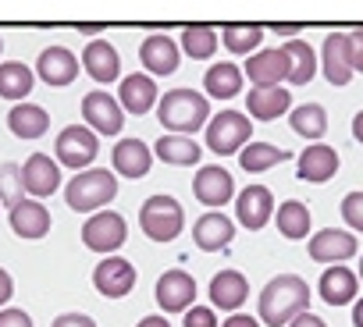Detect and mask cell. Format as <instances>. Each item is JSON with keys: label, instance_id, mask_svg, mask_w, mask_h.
Wrapping results in <instances>:
<instances>
[{"label": "cell", "instance_id": "6da1fadb", "mask_svg": "<svg viewBox=\"0 0 363 327\" xmlns=\"http://www.w3.org/2000/svg\"><path fill=\"white\" fill-rule=\"evenodd\" d=\"M310 285L299 274H278L264 285L260 299H257V320L267 327H289L292 316L310 309Z\"/></svg>", "mask_w": 363, "mask_h": 327}, {"label": "cell", "instance_id": "7a4b0ae2", "mask_svg": "<svg viewBox=\"0 0 363 327\" xmlns=\"http://www.w3.org/2000/svg\"><path fill=\"white\" fill-rule=\"evenodd\" d=\"M157 117L167 128V135H193L200 128H207L211 121V100L189 86L167 89L157 100Z\"/></svg>", "mask_w": 363, "mask_h": 327}, {"label": "cell", "instance_id": "3957f363", "mask_svg": "<svg viewBox=\"0 0 363 327\" xmlns=\"http://www.w3.org/2000/svg\"><path fill=\"white\" fill-rule=\"evenodd\" d=\"M118 196V175L107 168H89L79 171L68 185H65V203L75 214H96L100 207H107Z\"/></svg>", "mask_w": 363, "mask_h": 327}, {"label": "cell", "instance_id": "277c9868", "mask_svg": "<svg viewBox=\"0 0 363 327\" xmlns=\"http://www.w3.org/2000/svg\"><path fill=\"white\" fill-rule=\"evenodd\" d=\"M139 228L153 242H174L182 235V228H186V210H182V203L174 196L157 193L139 207Z\"/></svg>", "mask_w": 363, "mask_h": 327}, {"label": "cell", "instance_id": "5b68a950", "mask_svg": "<svg viewBox=\"0 0 363 327\" xmlns=\"http://www.w3.org/2000/svg\"><path fill=\"white\" fill-rule=\"evenodd\" d=\"M96 153H100V139L86 125H68V128L57 132V142H54L57 168H72L75 175L79 171H89Z\"/></svg>", "mask_w": 363, "mask_h": 327}, {"label": "cell", "instance_id": "8992f818", "mask_svg": "<svg viewBox=\"0 0 363 327\" xmlns=\"http://www.w3.org/2000/svg\"><path fill=\"white\" fill-rule=\"evenodd\" d=\"M125 242H128V221L118 210H96L82 224V246L100 256H114Z\"/></svg>", "mask_w": 363, "mask_h": 327}, {"label": "cell", "instance_id": "52a82bcc", "mask_svg": "<svg viewBox=\"0 0 363 327\" xmlns=\"http://www.w3.org/2000/svg\"><path fill=\"white\" fill-rule=\"evenodd\" d=\"M253 135V125L242 110H221L207 121V149L218 156H232L239 153Z\"/></svg>", "mask_w": 363, "mask_h": 327}, {"label": "cell", "instance_id": "ba28073f", "mask_svg": "<svg viewBox=\"0 0 363 327\" xmlns=\"http://www.w3.org/2000/svg\"><path fill=\"white\" fill-rule=\"evenodd\" d=\"M82 121L86 128L100 139V135H118L125 128V110L118 107V100L104 89H93L82 96Z\"/></svg>", "mask_w": 363, "mask_h": 327}, {"label": "cell", "instance_id": "9c48e42d", "mask_svg": "<svg viewBox=\"0 0 363 327\" xmlns=\"http://www.w3.org/2000/svg\"><path fill=\"white\" fill-rule=\"evenodd\" d=\"M153 299L164 313H186L189 306H196V281L189 270H164L157 277V288H153Z\"/></svg>", "mask_w": 363, "mask_h": 327}, {"label": "cell", "instance_id": "30bf717a", "mask_svg": "<svg viewBox=\"0 0 363 327\" xmlns=\"http://www.w3.org/2000/svg\"><path fill=\"white\" fill-rule=\"evenodd\" d=\"M61 189V168L50 153H29V160L22 164V193H29L33 200H47Z\"/></svg>", "mask_w": 363, "mask_h": 327}, {"label": "cell", "instance_id": "8fae6325", "mask_svg": "<svg viewBox=\"0 0 363 327\" xmlns=\"http://www.w3.org/2000/svg\"><path fill=\"white\" fill-rule=\"evenodd\" d=\"M193 196L203 207L218 210V207L235 200V178L221 168V164H203V168L196 171V178H193Z\"/></svg>", "mask_w": 363, "mask_h": 327}, {"label": "cell", "instance_id": "7c38bea8", "mask_svg": "<svg viewBox=\"0 0 363 327\" xmlns=\"http://www.w3.org/2000/svg\"><path fill=\"white\" fill-rule=\"evenodd\" d=\"M135 267L125 260V256H104L93 270V285L104 299H125L132 288H135Z\"/></svg>", "mask_w": 363, "mask_h": 327}, {"label": "cell", "instance_id": "4fadbf2b", "mask_svg": "<svg viewBox=\"0 0 363 327\" xmlns=\"http://www.w3.org/2000/svg\"><path fill=\"white\" fill-rule=\"evenodd\" d=\"M338 168H342L338 149H335V146H324V142L306 146V149L299 153V160H296V175H299V182H313V185L331 182V178L338 175Z\"/></svg>", "mask_w": 363, "mask_h": 327}, {"label": "cell", "instance_id": "5bb4252c", "mask_svg": "<svg viewBox=\"0 0 363 327\" xmlns=\"http://www.w3.org/2000/svg\"><path fill=\"white\" fill-rule=\"evenodd\" d=\"M274 217V196L267 185H246L239 196H235V221L250 231H260L267 228Z\"/></svg>", "mask_w": 363, "mask_h": 327}, {"label": "cell", "instance_id": "9a60e30c", "mask_svg": "<svg viewBox=\"0 0 363 327\" xmlns=\"http://www.w3.org/2000/svg\"><path fill=\"white\" fill-rule=\"evenodd\" d=\"M242 79H250L253 89H271V86H281L289 79V61L281 54V47L274 50H257L250 54V61L242 64Z\"/></svg>", "mask_w": 363, "mask_h": 327}, {"label": "cell", "instance_id": "2e32d148", "mask_svg": "<svg viewBox=\"0 0 363 327\" xmlns=\"http://www.w3.org/2000/svg\"><path fill=\"white\" fill-rule=\"evenodd\" d=\"M33 75H40L47 86H54V89H61V86H72L75 79H79V57L68 50V47H47V50H40V57H36V71Z\"/></svg>", "mask_w": 363, "mask_h": 327}, {"label": "cell", "instance_id": "e0dca14e", "mask_svg": "<svg viewBox=\"0 0 363 327\" xmlns=\"http://www.w3.org/2000/svg\"><path fill=\"white\" fill-rule=\"evenodd\" d=\"M359 253V242L352 231H342V228H324L310 239V260L317 263H345Z\"/></svg>", "mask_w": 363, "mask_h": 327}, {"label": "cell", "instance_id": "ac0fdd59", "mask_svg": "<svg viewBox=\"0 0 363 327\" xmlns=\"http://www.w3.org/2000/svg\"><path fill=\"white\" fill-rule=\"evenodd\" d=\"M114 100H118V107H121L125 114L143 117V114H150V110L157 107L160 93H157V82H153L150 75H125Z\"/></svg>", "mask_w": 363, "mask_h": 327}, {"label": "cell", "instance_id": "d6986e66", "mask_svg": "<svg viewBox=\"0 0 363 327\" xmlns=\"http://www.w3.org/2000/svg\"><path fill=\"white\" fill-rule=\"evenodd\" d=\"M111 164H114V175L121 178H146L153 168V149L143 139H118Z\"/></svg>", "mask_w": 363, "mask_h": 327}, {"label": "cell", "instance_id": "ffe728a7", "mask_svg": "<svg viewBox=\"0 0 363 327\" xmlns=\"http://www.w3.org/2000/svg\"><path fill=\"white\" fill-rule=\"evenodd\" d=\"M139 61H143V68H146L150 79H153V75H174V71H178V61H182V50H178L174 40L153 33V36L143 40V47H139Z\"/></svg>", "mask_w": 363, "mask_h": 327}, {"label": "cell", "instance_id": "44dd1931", "mask_svg": "<svg viewBox=\"0 0 363 327\" xmlns=\"http://www.w3.org/2000/svg\"><path fill=\"white\" fill-rule=\"evenodd\" d=\"M82 68H86L89 79L100 82V86H111V82L121 79V57H118L114 43H107V40H89V43H86V50H82Z\"/></svg>", "mask_w": 363, "mask_h": 327}, {"label": "cell", "instance_id": "7402d4cb", "mask_svg": "<svg viewBox=\"0 0 363 327\" xmlns=\"http://www.w3.org/2000/svg\"><path fill=\"white\" fill-rule=\"evenodd\" d=\"M232 239H235V221L225 217L221 210H207V214L193 224V242H196V249H203V253L228 249Z\"/></svg>", "mask_w": 363, "mask_h": 327}, {"label": "cell", "instance_id": "603a6c76", "mask_svg": "<svg viewBox=\"0 0 363 327\" xmlns=\"http://www.w3.org/2000/svg\"><path fill=\"white\" fill-rule=\"evenodd\" d=\"M8 221H11V231L26 242H36L50 231V210L40 203V200H22L8 210Z\"/></svg>", "mask_w": 363, "mask_h": 327}, {"label": "cell", "instance_id": "cb8c5ba5", "mask_svg": "<svg viewBox=\"0 0 363 327\" xmlns=\"http://www.w3.org/2000/svg\"><path fill=\"white\" fill-rule=\"evenodd\" d=\"M320 68H324V79L331 86H349L352 79V64H349V40L345 33H331L324 36V47H320Z\"/></svg>", "mask_w": 363, "mask_h": 327}, {"label": "cell", "instance_id": "d4e9b609", "mask_svg": "<svg viewBox=\"0 0 363 327\" xmlns=\"http://www.w3.org/2000/svg\"><path fill=\"white\" fill-rule=\"evenodd\" d=\"M356 292H359V281H356V270L335 263L320 274V285H317V295L328 302V306H349L356 302Z\"/></svg>", "mask_w": 363, "mask_h": 327}, {"label": "cell", "instance_id": "484cf974", "mask_svg": "<svg viewBox=\"0 0 363 327\" xmlns=\"http://www.w3.org/2000/svg\"><path fill=\"white\" fill-rule=\"evenodd\" d=\"M250 299V281L246 274L239 270H221L211 277V302L214 309H228V313H239V306Z\"/></svg>", "mask_w": 363, "mask_h": 327}, {"label": "cell", "instance_id": "4316f807", "mask_svg": "<svg viewBox=\"0 0 363 327\" xmlns=\"http://www.w3.org/2000/svg\"><path fill=\"white\" fill-rule=\"evenodd\" d=\"M153 156L171 164V168H196L203 149L193 135H160L157 146H153Z\"/></svg>", "mask_w": 363, "mask_h": 327}, {"label": "cell", "instance_id": "83f0119b", "mask_svg": "<svg viewBox=\"0 0 363 327\" xmlns=\"http://www.w3.org/2000/svg\"><path fill=\"white\" fill-rule=\"evenodd\" d=\"M8 128H11L15 139H40V135H47V128H50V114H47L40 103L22 100V103H15V107L8 110Z\"/></svg>", "mask_w": 363, "mask_h": 327}, {"label": "cell", "instance_id": "f1b7e54d", "mask_svg": "<svg viewBox=\"0 0 363 327\" xmlns=\"http://www.w3.org/2000/svg\"><path fill=\"white\" fill-rule=\"evenodd\" d=\"M292 107V93L285 86H271V89H250L246 96V117H257V121H274L281 117L285 110Z\"/></svg>", "mask_w": 363, "mask_h": 327}, {"label": "cell", "instance_id": "f546056e", "mask_svg": "<svg viewBox=\"0 0 363 327\" xmlns=\"http://www.w3.org/2000/svg\"><path fill=\"white\" fill-rule=\"evenodd\" d=\"M203 89H207V100H232L242 93V68L232 64V61H218L207 68L203 75Z\"/></svg>", "mask_w": 363, "mask_h": 327}, {"label": "cell", "instance_id": "4dcf8cb0", "mask_svg": "<svg viewBox=\"0 0 363 327\" xmlns=\"http://www.w3.org/2000/svg\"><path fill=\"white\" fill-rule=\"evenodd\" d=\"M235 156H239V164H242V171H246V175H264V171L274 168V164L289 160L292 153L281 149V146H274V142H253V139H250Z\"/></svg>", "mask_w": 363, "mask_h": 327}, {"label": "cell", "instance_id": "1f68e13d", "mask_svg": "<svg viewBox=\"0 0 363 327\" xmlns=\"http://www.w3.org/2000/svg\"><path fill=\"white\" fill-rule=\"evenodd\" d=\"M281 54H285V61H289V79H285V82L306 86V82L317 75V54H313V47H310L306 40H289V43L281 47Z\"/></svg>", "mask_w": 363, "mask_h": 327}, {"label": "cell", "instance_id": "d6a6232c", "mask_svg": "<svg viewBox=\"0 0 363 327\" xmlns=\"http://www.w3.org/2000/svg\"><path fill=\"white\" fill-rule=\"evenodd\" d=\"M33 86H36V75H33L29 64H22V61H4L0 64V96L4 100L22 103L33 93Z\"/></svg>", "mask_w": 363, "mask_h": 327}, {"label": "cell", "instance_id": "836d02e7", "mask_svg": "<svg viewBox=\"0 0 363 327\" xmlns=\"http://www.w3.org/2000/svg\"><path fill=\"white\" fill-rule=\"evenodd\" d=\"M264 25H250V22H228L225 29H221V40L218 43H225V50L228 54H257L260 50V43H264Z\"/></svg>", "mask_w": 363, "mask_h": 327}, {"label": "cell", "instance_id": "e575fe53", "mask_svg": "<svg viewBox=\"0 0 363 327\" xmlns=\"http://www.w3.org/2000/svg\"><path fill=\"white\" fill-rule=\"evenodd\" d=\"M274 221H278V231L289 242H303L310 235V210L299 200H285L281 207H274Z\"/></svg>", "mask_w": 363, "mask_h": 327}, {"label": "cell", "instance_id": "d590c367", "mask_svg": "<svg viewBox=\"0 0 363 327\" xmlns=\"http://www.w3.org/2000/svg\"><path fill=\"white\" fill-rule=\"evenodd\" d=\"M186 57L193 61H211L218 54V29L211 25H186L182 29V47H178Z\"/></svg>", "mask_w": 363, "mask_h": 327}, {"label": "cell", "instance_id": "8d00e7d4", "mask_svg": "<svg viewBox=\"0 0 363 327\" xmlns=\"http://www.w3.org/2000/svg\"><path fill=\"white\" fill-rule=\"evenodd\" d=\"M289 125H292V132L303 135V139H320V135L328 132V110H324L320 103H303V107H296V110L289 114Z\"/></svg>", "mask_w": 363, "mask_h": 327}, {"label": "cell", "instance_id": "74e56055", "mask_svg": "<svg viewBox=\"0 0 363 327\" xmlns=\"http://www.w3.org/2000/svg\"><path fill=\"white\" fill-rule=\"evenodd\" d=\"M22 200H26V193H22V168L15 160H4V164H0V203L11 210Z\"/></svg>", "mask_w": 363, "mask_h": 327}, {"label": "cell", "instance_id": "f35d334b", "mask_svg": "<svg viewBox=\"0 0 363 327\" xmlns=\"http://www.w3.org/2000/svg\"><path fill=\"white\" fill-rule=\"evenodd\" d=\"M342 217H345V224L352 231H363V189L359 193H349L342 200Z\"/></svg>", "mask_w": 363, "mask_h": 327}, {"label": "cell", "instance_id": "ab89813d", "mask_svg": "<svg viewBox=\"0 0 363 327\" xmlns=\"http://www.w3.org/2000/svg\"><path fill=\"white\" fill-rule=\"evenodd\" d=\"M182 327H218L214 306H189V309H186V320H182Z\"/></svg>", "mask_w": 363, "mask_h": 327}, {"label": "cell", "instance_id": "60d3db41", "mask_svg": "<svg viewBox=\"0 0 363 327\" xmlns=\"http://www.w3.org/2000/svg\"><path fill=\"white\" fill-rule=\"evenodd\" d=\"M345 40H349V64H352V75H356V71L363 75V25L352 29V33H345Z\"/></svg>", "mask_w": 363, "mask_h": 327}, {"label": "cell", "instance_id": "b9f144b4", "mask_svg": "<svg viewBox=\"0 0 363 327\" xmlns=\"http://www.w3.org/2000/svg\"><path fill=\"white\" fill-rule=\"evenodd\" d=\"M0 327H33V316L18 306H4L0 309Z\"/></svg>", "mask_w": 363, "mask_h": 327}, {"label": "cell", "instance_id": "7bdbcfd3", "mask_svg": "<svg viewBox=\"0 0 363 327\" xmlns=\"http://www.w3.org/2000/svg\"><path fill=\"white\" fill-rule=\"evenodd\" d=\"M50 327H96V320L89 313H61Z\"/></svg>", "mask_w": 363, "mask_h": 327}, {"label": "cell", "instance_id": "ee69618b", "mask_svg": "<svg viewBox=\"0 0 363 327\" xmlns=\"http://www.w3.org/2000/svg\"><path fill=\"white\" fill-rule=\"evenodd\" d=\"M11 295H15V277H11L4 267H0V309L11 302Z\"/></svg>", "mask_w": 363, "mask_h": 327}, {"label": "cell", "instance_id": "f6af8a7d", "mask_svg": "<svg viewBox=\"0 0 363 327\" xmlns=\"http://www.w3.org/2000/svg\"><path fill=\"white\" fill-rule=\"evenodd\" d=\"M289 327H328V323H324L317 313H310V309H306V313L292 316V320H289Z\"/></svg>", "mask_w": 363, "mask_h": 327}, {"label": "cell", "instance_id": "bcb514c9", "mask_svg": "<svg viewBox=\"0 0 363 327\" xmlns=\"http://www.w3.org/2000/svg\"><path fill=\"white\" fill-rule=\"evenodd\" d=\"M221 327H264V323H260L257 316H250V313H232Z\"/></svg>", "mask_w": 363, "mask_h": 327}, {"label": "cell", "instance_id": "7dc6e473", "mask_svg": "<svg viewBox=\"0 0 363 327\" xmlns=\"http://www.w3.org/2000/svg\"><path fill=\"white\" fill-rule=\"evenodd\" d=\"M135 327H171V323H167V316H160V313H153V316H143V320H139Z\"/></svg>", "mask_w": 363, "mask_h": 327}, {"label": "cell", "instance_id": "c3c4849f", "mask_svg": "<svg viewBox=\"0 0 363 327\" xmlns=\"http://www.w3.org/2000/svg\"><path fill=\"white\" fill-rule=\"evenodd\" d=\"M274 36H299V25H271Z\"/></svg>", "mask_w": 363, "mask_h": 327}, {"label": "cell", "instance_id": "681fc988", "mask_svg": "<svg viewBox=\"0 0 363 327\" xmlns=\"http://www.w3.org/2000/svg\"><path fill=\"white\" fill-rule=\"evenodd\" d=\"M352 327H363V299L352 302Z\"/></svg>", "mask_w": 363, "mask_h": 327}, {"label": "cell", "instance_id": "f907efd6", "mask_svg": "<svg viewBox=\"0 0 363 327\" xmlns=\"http://www.w3.org/2000/svg\"><path fill=\"white\" fill-rule=\"evenodd\" d=\"M352 139H356V142H363V110L352 117Z\"/></svg>", "mask_w": 363, "mask_h": 327}, {"label": "cell", "instance_id": "816d5d0a", "mask_svg": "<svg viewBox=\"0 0 363 327\" xmlns=\"http://www.w3.org/2000/svg\"><path fill=\"white\" fill-rule=\"evenodd\" d=\"M82 36H100V25H79Z\"/></svg>", "mask_w": 363, "mask_h": 327}, {"label": "cell", "instance_id": "f5cc1de1", "mask_svg": "<svg viewBox=\"0 0 363 327\" xmlns=\"http://www.w3.org/2000/svg\"><path fill=\"white\" fill-rule=\"evenodd\" d=\"M356 281H363V256H359V270H356Z\"/></svg>", "mask_w": 363, "mask_h": 327}, {"label": "cell", "instance_id": "db71d44e", "mask_svg": "<svg viewBox=\"0 0 363 327\" xmlns=\"http://www.w3.org/2000/svg\"><path fill=\"white\" fill-rule=\"evenodd\" d=\"M0 50H4V40H0Z\"/></svg>", "mask_w": 363, "mask_h": 327}]
</instances>
